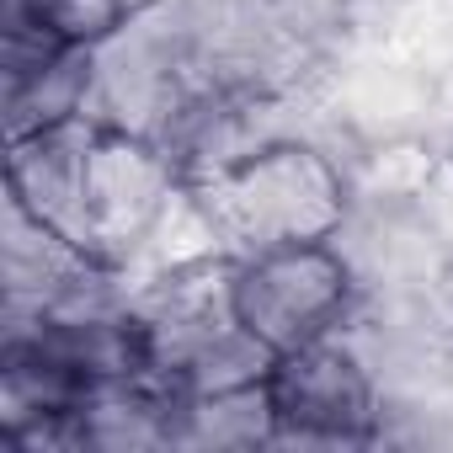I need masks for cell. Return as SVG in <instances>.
Here are the masks:
<instances>
[{"label": "cell", "instance_id": "cell-1", "mask_svg": "<svg viewBox=\"0 0 453 453\" xmlns=\"http://www.w3.org/2000/svg\"><path fill=\"white\" fill-rule=\"evenodd\" d=\"M203 203L219 224V241L241 251L331 241L342 224V181L331 160L304 144H262L251 160L213 176Z\"/></svg>", "mask_w": 453, "mask_h": 453}, {"label": "cell", "instance_id": "cell-2", "mask_svg": "<svg viewBox=\"0 0 453 453\" xmlns=\"http://www.w3.org/2000/svg\"><path fill=\"white\" fill-rule=\"evenodd\" d=\"M352 278L326 241H294L267 251H241L230 262V310L278 357L336 331Z\"/></svg>", "mask_w": 453, "mask_h": 453}, {"label": "cell", "instance_id": "cell-3", "mask_svg": "<svg viewBox=\"0 0 453 453\" xmlns=\"http://www.w3.org/2000/svg\"><path fill=\"white\" fill-rule=\"evenodd\" d=\"M267 395H273V416H278L273 442L342 448V442H368L373 421H379L373 379L357 363V352L342 347L336 336L283 352L267 379Z\"/></svg>", "mask_w": 453, "mask_h": 453}, {"label": "cell", "instance_id": "cell-4", "mask_svg": "<svg viewBox=\"0 0 453 453\" xmlns=\"http://www.w3.org/2000/svg\"><path fill=\"white\" fill-rule=\"evenodd\" d=\"M176 197V160L128 128H102L91 144V171H86V224H91V257L123 262L139 251L160 213Z\"/></svg>", "mask_w": 453, "mask_h": 453}, {"label": "cell", "instance_id": "cell-5", "mask_svg": "<svg viewBox=\"0 0 453 453\" xmlns=\"http://www.w3.org/2000/svg\"><path fill=\"white\" fill-rule=\"evenodd\" d=\"M102 123L70 118L54 128H38L27 139H12L6 160V192L49 230L91 251V224H86V171H91V144Z\"/></svg>", "mask_w": 453, "mask_h": 453}, {"label": "cell", "instance_id": "cell-6", "mask_svg": "<svg viewBox=\"0 0 453 453\" xmlns=\"http://www.w3.org/2000/svg\"><path fill=\"white\" fill-rule=\"evenodd\" d=\"M96 96V49H75L65 43L49 65H38L22 81H6V128L12 139H27L38 128L86 118Z\"/></svg>", "mask_w": 453, "mask_h": 453}, {"label": "cell", "instance_id": "cell-7", "mask_svg": "<svg viewBox=\"0 0 453 453\" xmlns=\"http://www.w3.org/2000/svg\"><path fill=\"white\" fill-rule=\"evenodd\" d=\"M273 432H278L273 395H267V384H251V389L181 400L171 442H187V448H257V442H273Z\"/></svg>", "mask_w": 453, "mask_h": 453}, {"label": "cell", "instance_id": "cell-8", "mask_svg": "<svg viewBox=\"0 0 453 453\" xmlns=\"http://www.w3.org/2000/svg\"><path fill=\"white\" fill-rule=\"evenodd\" d=\"M134 17H139V12L128 6V0H49L38 22H49V27H54L65 43H75V49H102V43L118 38Z\"/></svg>", "mask_w": 453, "mask_h": 453}, {"label": "cell", "instance_id": "cell-9", "mask_svg": "<svg viewBox=\"0 0 453 453\" xmlns=\"http://www.w3.org/2000/svg\"><path fill=\"white\" fill-rule=\"evenodd\" d=\"M128 6H134V12H150V6H155V0H128Z\"/></svg>", "mask_w": 453, "mask_h": 453}]
</instances>
